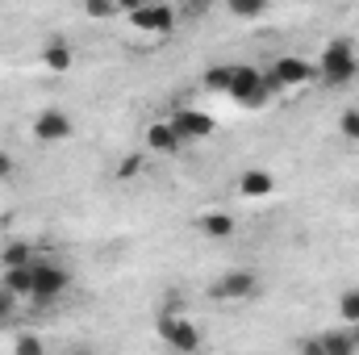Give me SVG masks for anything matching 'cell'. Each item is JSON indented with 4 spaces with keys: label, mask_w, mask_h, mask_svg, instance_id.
<instances>
[{
    "label": "cell",
    "mask_w": 359,
    "mask_h": 355,
    "mask_svg": "<svg viewBox=\"0 0 359 355\" xmlns=\"http://www.w3.org/2000/svg\"><path fill=\"white\" fill-rule=\"evenodd\" d=\"M359 72V59H355V42L343 34V38H334V42H326V51H322V59H318V76L326 80V84H347V80H355Z\"/></svg>",
    "instance_id": "obj_1"
},
{
    "label": "cell",
    "mask_w": 359,
    "mask_h": 355,
    "mask_svg": "<svg viewBox=\"0 0 359 355\" xmlns=\"http://www.w3.org/2000/svg\"><path fill=\"white\" fill-rule=\"evenodd\" d=\"M72 288V272L63 264H50V260H34V297L29 301H38V305H50V301H59L63 293Z\"/></svg>",
    "instance_id": "obj_2"
},
{
    "label": "cell",
    "mask_w": 359,
    "mask_h": 355,
    "mask_svg": "<svg viewBox=\"0 0 359 355\" xmlns=\"http://www.w3.org/2000/svg\"><path fill=\"white\" fill-rule=\"evenodd\" d=\"M209 297L213 301H255L259 297V276L251 267H234V272H226L222 280L209 284Z\"/></svg>",
    "instance_id": "obj_3"
},
{
    "label": "cell",
    "mask_w": 359,
    "mask_h": 355,
    "mask_svg": "<svg viewBox=\"0 0 359 355\" xmlns=\"http://www.w3.org/2000/svg\"><path fill=\"white\" fill-rule=\"evenodd\" d=\"M234 105L243 109H264L268 105V92H264V72L259 67H234V80H230V92H226Z\"/></svg>",
    "instance_id": "obj_4"
},
{
    "label": "cell",
    "mask_w": 359,
    "mask_h": 355,
    "mask_svg": "<svg viewBox=\"0 0 359 355\" xmlns=\"http://www.w3.org/2000/svg\"><path fill=\"white\" fill-rule=\"evenodd\" d=\"M159 339L180 355H192L201 351V343H205V335H201V326L196 322H188V318H159Z\"/></svg>",
    "instance_id": "obj_5"
},
{
    "label": "cell",
    "mask_w": 359,
    "mask_h": 355,
    "mask_svg": "<svg viewBox=\"0 0 359 355\" xmlns=\"http://www.w3.org/2000/svg\"><path fill=\"white\" fill-rule=\"evenodd\" d=\"M130 25L142 34H172L176 29V8L172 4H130Z\"/></svg>",
    "instance_id": "obj_6"
},
{
    "label": "cell",
    "mask_w": 359,
    "mask_h": 355,
    "mask_svg": "<svg viewBox=\"0 0 359 355\" xmlns=\"http://www.w3.org/2000/svg\"><path fill=\"white\" fill-rule=\"evenodd\" d=\"M29 134H34L38 142H67V138L76 134V121H72L67 113H59V109H42V113L34 117Z\"/></svg>",
    "instance_id": "obj_7"
},
{
    "label": "cell",
    "mask_w": 359,
    "mask_h": 355,
    "mask_svg": "<svg viewBox=\"0 0 359 355\" xmlns=\"http://www.w3.org/2000/svg\"><path fill=\"white\" fill-rule=\"evenodd\" d=\"M268 72L280 80V84H284V92H288V88H301V84H309V80H318V67H313L309 59H301V55H280Z\"/></svg>",
    "instance_id": "obj_8"
},
{
    "label": "cell",
    "mask_w": 359,
    "mask_h": 355,
    "mask_svg": "<svg viewBox=\"0 0 359 355\" xmlns=\"http://www.w3.org/2000/svg\"><path fill=\"white\" fill-rule=\"evenodd\" d=\"M172 130L180 134V142H188V138H209V134L217 130V121H213L209 113H201V109H176Z\"/></svg>",
    "instance_id": "obj_9"
},
{
    "label": "cell",
    "mask_w": 359,
    "mask_h": 355,
    "mask_svg": "<svg viewBox=\"0 0 359 355\" xmlns=\"http://www.w3.org/2000/svg\"><path fill=\"white\" fill-rule=\"evenodd\" d=\"M238 192H243L247 201H264V196L276 192V180H271V172H264V168H247V172L238 176Z\"/></svg>",
    "instance_id": "obj_10"
},
{
    "label": "cell",
    "mask_w": 359,
    "mask_h": 355,
    "mask_svg": "<svg viewBox=\"0 0 359 355\" xmlns=\"http://www.w3.org/2000/svg\"><path fill=\"white\" fill-rule=\"evenodd\" d=\"M42 67H46L50 76H67V72L76 67V51H72L67 42H46V46H42Z\"/></svg>",
    "instance_id": "obj_11"
},
{
    "label": "cell",
    "mask_w": 359,
    "mask_h": 355,
    "mask_svg": "<svg viewBox=\"0 0 359 355\" xmlns=\"http://www.w3.org/2000/svg\"><path fill=\"white\" fill-rule=\"evenodd\" d=\"M147 147L159 151V155H176L180 134L172 130V121H151V126H147Z\"/></svg>",
    "instance_id": "obj_12"
},
{
    "label": "cell",
    "mask_w": 359,
    "mask_h": 355,
    "mask_svg": "<svg viewBox=\"0 0 359 355\" xmlns=\"http://www.w3.org/2000/svg\"><path fill=\"white\" fill-rule=\"evenodd\" d=\"M0 288H8L17 301H21V297H34V267H4Z\"/></svg>",
    "instance_id": "obj_13"
},
{
    "label": "cell",
    "mask_w": 359,
    "mask_h": 355,
    "mask_svg": "<svg viewBox=\"0 0 359 355\" xmlns=\"http://www.w3.org/2000/svg\"><path fill=\"white\" fill-rule=\"evenodd\" d=\"M196 230H201L205 239H230V234H234V217H230V213H201Z\"/></svg>",
    "instance_id": "obj_14"
},
{
    "label": "cell",
    "mask_w": 359,
    "mask_h": 355,
    "mask_svg": "<svg viewBox=\"0 0 359 355\" xmlns=\"http://www.w3.org/2000/svg\"><path fill=\"white\" fill-rule=\"evenodd\" d=\"M230 80H234V63H213V67L201 76V84L209 92H230Z\"/></svg>",
    "instance_id": "obj_15"
},
{
    "label": "cell",
    "mask_w": 359,
    "mask_h": 355,
    "mask_svg": "<svg viewBox=\"0 0 359 355\" xmlns=\"http://www.w3.org/2000/svg\"><path fill=\"white\" fill-rule=\"evenodd\" d=\"M318 339H322L326 355H355V347H351V330H322Z\"/></svg>",
    "instance_id": "obj_16"
},
{
    "label": "cell",
    "mask_w": 359,
    "mask_h": 355,
    "mask_svg": "<svg viewBox=\"0 0 359 355\" xmlns=\"http://www.w3.org/2000/svg\"><path fill=\"white\" fill-rule=\"evenodd\" d=\"M0 264L4 267H34V251H29V243H8V247L0 251Z\"/></svg>",
    "instance_id": "obj_17"
},
{
    "label": "cell",
    "mask_w": 359,
    "mask_h": 355,
    "mask_svg": "<svg viewBox=\"0 0 359 355\" xmlns=\"http://www.w3.org/2000/svg\"><path fill=\"white\" fill-rule=\"evenodd\" d=\"M339 318H343L347 326H359V288H347V293L339 297Z\"/></svg>",
    "instance_id": "obj_18"
},
{
    "label": "cell",
    "mask_w": 359,
    "mask_h": 355,
    "mask_svg": "<svg viewBox=\"0 0 359 355\" xmlns=\"http://www.w3.org/2000/svg\"><path fill=\"white\" fill-rule=\"evenodd\" d=\"M230 13H234L238 21H255V17L268 13V4H264V0H230Z\"/></svg>",
    "instance_id": "obj_19"
},
{
    "label": "cell",
    "mask_w": 359,
    "mask_h": 355,
    "mask_svg": "<svg viewBox=\"0 0 359 355\" xmlns=\"http://www.w3.org/2000/svg\"><path fill=\"white\" fill-rule=\"evenodd\" d=\"M13 355H46V343L38 335H13Z\"/></svg>",
    "instance_id": "obj_20"
},
{
    "label": "cell",
    "mask_w": 359,
    "mask_h": 355,
    "mask_svg": "<svg viewBox=\"0 0 359 355\" xmlns=\"http://www.w3.org/2000/svg\"><path fill=\"white\" fill-rule=\"evenodd\" d=\"M84 13H88L92 21H113L121 8H117V4H109V0H88V4H84Z\"/></svg>",
    "instance_id": "obj_21"
},
{
    "label": "cell",
    "mask_w": 359,
    "mask_h": 355,
    "mask_svg": "<svg viewBox=\"0 0 359 355\" xmlns=\"http://www.w3.org/2000/svg\"><path fill=\"white\" fill-rule=\"evenodd\" d=\"M159 318H184V293H176V288L163 293V309H159Z\"/></svg>",
    "instance_id": "obj_22"
},
{
    "label": "cell",
    "mask_w": 359,
    "mask_h": 355,
    "mask_svg": "<svg viewBox=\"0 0 359 355\" xmlns=\"http://www.w3.org/2000/svg\"><path fill=\"white\" fill-rule=\"evenodd\" d=\"M339 130L347 134V142H359V109H343V117H339Z\"/></svg>",
    "instance_id": "obj_23"
},
{
    "label": "cell",
    "mask_w": 359,
    "mask_h": 355,
    "mask_svg": "<svg viewBox=\"0 0 359 355\" xmlns=\"http://www.w3.org/2000/svg\"><path fill=\"white\" fill-rule=\"evenodd\" d=\"M142 163H147L142 155H126V159L117 163V172H113V176H117V180H134L138 172H142Z\"/></svg>",
    "instance_id": "obj_24"
},
{
    "label": "cell",
    "mask_w": 359,
    "mask_h": 355,
    "mask_svg": "<svg viewBox=\"0 0 359 355\" xmlns=\"http://www.w3.org/2000/svg\"><path fill=\"white\" fill-rule=\"evenodd\" d=\"M13 314H17V297H13L8 288H0V326H8Z\"/></svg>",
    "instance_id": "obj_25"
},
{
    "label": "cell",
    "mask_w": 359,
    "mask_h": 355,
    "mask_svg": "<svg viewBox=\"0 0 359 355\" xmlns=\"http://www.w3.org/2000/svg\"><path fill=\"white\" fill-rule=\"evenodd\" d=\"M297 351H301V355H326V347H322V339H313V335H309V339H301V343H297Z\"/></svg>",
    "instance_id": "obj_26"
},
{
    "label": "cell",
    "mask_w": 359,
    "mask_h": 355,
    "mask_svg": "<svg viewBox=\"0 0 359 355\" xmlns=\"http://www.w3.org/2000/svg\"><path fill=\"white\" fill-rule=\"evenodd\" d=\"M8 176H13V155L0 151V180H8Z\"/></svg>",
    "instance_id": "obj_27"
},
{
    "label": "cell",
    "mask_w": 359,
    "mask_h": 355,
    "mask_svg": "<svg viewBox=\"0 0 359 355\" xmlns=\"http://www.w3.org/2000/svg\"><path fill=\"white\" fill-rule=\"evenodd\" d=\"M351 347H355V355H359V326H351Z\"/></svg>",
    "instance_id": "obj_28"
},
{
    "label": "cell",
    "mask_w": 359,
    "mask_h": 355,
    "mask_svg": "<svg viewBox=\"0 0 359 355\" xmlns=\"http://www.w3.org/2000/svg\"><path fill=\"white\" fill-rule=\"evenodd\" d=\"M67 355H96V351H92V347H72Z\"/></svg>",
    "instance_id": "obj_29"
}]
</instances>
